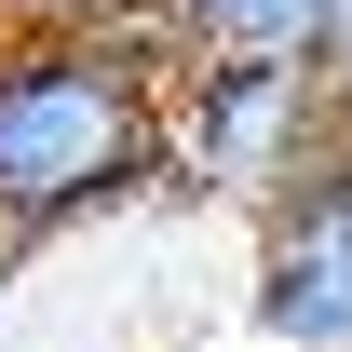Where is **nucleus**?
Instances as JSON below:
<instances>
[{
	"label": "nucleus",
	"instance_id": "7ed1b4c3",
	"mask_svg": "<svg viewBox=\"0 0 352 352\" xmlns=\"http://www.w3.org/2000/svg\"><path fill=\"white\" fill-rule=\"evenodd\" d=\"M271 352H352V190L311 176L258 217V285H244Z\"/></svg>",
	"mask_w": 352,
	"mask_h": 352
},
{
	"label": "nucleus",
	"instance_id": "423d86ee",
	"mask_svg": "<svg viewBox=\"0 0 352 352\" xmlns=\"http://www.w3.org/2000/svg\"><path fill=\"white\" fill-rule=\"evenodd\" d=\"M325 176H339V190H352V109H339V135H325Z\"/></svg>",
	"mask_w": 352,
	"mask_h": 352
},
{
	"label": "nucleus",
	"instance_id": "39448f33",
	"mask_svg": "<svg viewBox=\"0 0 352 352\" xmlns=\"http://www.w3.org/2000/svg\"><path fill=\"white\" fill-rule=\"evenodd\" d=\"M0 28H176V0H0Z\"/></svg>",
	"mask_w": 352,
	"mask_h": 352
},
{
	"label": "nucleus",
	"instance_id": "6e6552de",
	"mask_svg": "<svg viewBox=\"0 0 352 352\" xmlns=\"http://www.w3.org/2000/svg\"><path fill=\"white\" fill-rule=\"evenodd\" d=\"M0 285H14V230H0Z\"/></svg>",
	"mask_w": 352,
	"mask_h": 352
},
{
	"label": "nucleus",
	"instance_id": "0eeeda50",
	"mask_svg": "<svg viewBox=\"0 0 352 352\" xmlns=\"http://www.w3.org/2000/svg\"><path fill=\"white\" fill-rule=\"evenodd\" d=\"M325 68H339V95H352V14H339V54H325Z\"/></svg>",
	"mask_w": 352,
	"mask_h": 352
},
{
	"label": "nucleus",
	"instance_id": "20e7f679",
	"mask_svg": "<svg viewBox=\"0 0 352 352\" xmlns=\"http://www.w3.org/2000/svg\"><path fill=\"white\" fill-rule=\"evenodd\" d=\"M352 0H176V41L190 54H339Z\"/></svg>",
	"mask_w": 352,
	"mask_h": 352
},
{
	"label": "nucleus",
	"instance_id": "f257e3e1",
	"mask_svg": "<svg viewBox=\"0 0 352 352\" xmlns=\"http://www.w3.org/2000/svg\"><path fill=\"white\" fill-rule=\"evenodd\" d=\"M176 28H0V230L54 244L176 163Z\"/></svg>",
	"mask_w": 352,
	"mask_h": 352
},
{
	"label": "nucleus",
	"instance_id": "f03ea898",
	"mask_svg": "<svg viewBox=\"0 0 352 352\" xmlns=\"http://www.w3.org/2000/svg\"><path fill=\"white\" fill-rule=\"evenodd\" d=\"M339 68L325 54H190V82H176V163L163 190L190 204H244L271 217L285 190L325 176V135H339Z\"/></svg>",
	"mask_w": 352,
	"mask_h": 352
}]
</instances>
